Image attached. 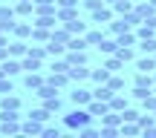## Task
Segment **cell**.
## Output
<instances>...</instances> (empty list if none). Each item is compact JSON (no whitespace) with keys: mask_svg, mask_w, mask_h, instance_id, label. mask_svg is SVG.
<instances>
[{"mask_svg":"<svg viewBox=\"0 0 156 138\" xmlns=\"http://www.w3.org/2000/svg\"><path fill=\"white\" fill-rule=\"evenodd\" d=\"M136 69L139 72H156V58H142V61H136Z\"/></svg>","mask_w":156,"mask_h":138,"instance_id":"5bb4252c","label":"cell"},{"mask_svg":"<svg viewBox=\"0 0 156 138\" xmlns=\"http://www.w3.org/2000/svg\"><path fill=\"white\" fill-rule=\"evenodd\" d=\"M90 109H75V112H69L67 118H64V124H67L69 130H81V127H87L90 124Z\"/></svg>","mask_w":156,"mask_h":138,"instance_id":"6da1fadb","label":"cell"},{"mask_svg":"<svg viewBox=\"0 0 156 138\" xmlns=\"http://www.w3.org/2000/svg\"><path fill=\"white\" fill-rule=\"evenodd\" d=\"M122 121H139V112L127 106V109H122Z\"/></svg>","mask_w":156,"mask_h":138,"instance_id":"836d02e7","label":"cell"},{"mask_svg":"<svg viewBox=\"0 0 156 138\" xmlns=\"http://www.w3.org/2000/svg\"><path fill=\"white\" fill-rule=\"evenodd\" d=\"M44 106L49 112H61V98L58 95H52V98H44Z\"/></svg>","mask_w":156,"mask_h":138,"instance_id":"cb8c5ba5","label":"cell"},{"mask_svg":"<svg viewBox=\"0 0 156 138\" xmlns=\"http://www.w3.org/2000/svg\"><path fill=\"white\" fill-rule=\"evenodd\" d=\"M145 109H147V112H156V92L145 98Z\"/></svg>","mask_w":156,"mask_h":138,"instance_id":"8d00e7d4","label":"cell"},{"mask_svg":"<svg viewBox=\"0 0 156 138\" xmlns=\"http://www.w3.org/2000/svg\"><path fill=\"white\" fill-rule=\"evenodd\" d=\"M110 17H113V12H110V9H104V6H98V9L93 12V23H107Z\"/></svg>","mask_w":156,"mask_h":138,"instance_id":"7c38bea8","label":"cell"},{"mask_svg":"<svg viewBox=\"0 0 156 138\" xmlns=\"http://www.w3.org/2000/svg\"><path fill=\"white\" fill-rule=\"evenodd\" d=\"M90 78V69H87V63H78V66H69V81H87Z\"/></svg>","mask_w":156,"mask_h":138,"instance_id":"5b68a950","label":"cell"},{"mask_svg":"<svg viewBox=\"0 0 156 138\" xmlns=\"http://www.w3.org/2000/svg\"><path fill=\"white\" fill-rule=\"evenodd\" d=\"M20 133H32V135H38V133H44V127H41V121L29 118V121H26V124L20 127Z\"/></svg>","mask_w":156,"mask_h":138,"instance_id":"9a60e30c","label":"cell"},{"mask_svg":"<svg viewBox=\"0 0 156 138\" xmlns=\"http://www.w3.org/2000/svg\"><path fill=\"white\" fill-rule=\"evenodd\" d=\"M90 78H93L95 83H107V81H110V69H107V66H101V69H93V72H90Z\"/></svg>","mask_w":156,"mask_h":138,"instance_id":"4fadbf2b","label":"cell"},{"mask_svg":"<svg viewBox=\"0 0 156 138\" xmlns=\"http://www.w3.org/2000/svg\"><path fill=\"white\" fill-rule=\"evenodd\" d=\"M9 55H12V58H20V55H29V46L17 40V43H12V46H9Z\"/></svg>","mask_w":156,"mask_h":138,"instance_id":"ffe728a7","label":"cell"},{"mask_svg":"<svg viewBox=\"0 0 156 138\" xmlns=\"http://www.w3.org/2000/svg\"><path fill=\"white\" fill-rule=\"evenodd\" d=\"M23 69H26V72H38V69H41V58L26 55V58H23Z\"/></svg>","mask_w":156,"mask_h":138,"instance_id":"603a6c76","label":"cell"},{"mask_svg":"<svg viewBox=\"0 0 156 138\" xmlns=\"http://www.w3.org/2000/svg\"><path fill=\"white\" fill-rule=\"evenodd\" d=\"M153 78H151V72H139L136 75V86H142V89H153Z\"/></svg>","mask_w":156,"mask_h":138,"instance_id":"30bf717a","label":"cell"},{"mask_svg":"<svg viewBox=\"0 0 156 138\" xmlns=\"http://www.w3.org/2000/svg\"><path fill=\"white\" fill-rule=\"evenodd\" d=\"M101 3H104V0H84V6H87L90 12H95V9H98Z\"/></svg>","mask_w":156,"mask_h":138,"instance_id":"60d3db41","label":"cell"},{"mask_svg":"<svg viewBox=\"0 0 156 138\" xmlns=\"http://www.w3.org/2000/svg\"><path fill=\"white\" fill-rule=\"evenodd\" d=\"M153 81H156V75H153Z\"/></svg>","mask_w":156,"mask_h":138,"instance_id":"816d5d0a","label":"cell"},{"mask_svg":"<svg viewBox=\"0 0 156 138\" xmlns=\"http://www.w3.org/2000/svg\"><path fill=\"white\" fill-rule=\"evenodd\" d=\"M0 92H15V86H12L9 75H3V78H0Z\"/></svg>","mask_w":156,"mask_h":138,"instance_id":"d590c367","label":"cell"},{"mask_svg":"<svg viewBox=\"0 0 156 138\" xmlns=\"http://www.w3.org/2000/svg\"><path fill=\"white\" fill-rule=\"evenodd\" d=\"M116 55L122 58L124 63H127V61H133V49H130V46H119V49H116Z\"/></svg>","mask_w":156,"mask_h":138,"instance_id":"f1b7e54d","label":"cell"},{"mask_svg":"<svg viewBox=\"0 0 156 138\" xmlns=\"http://www.w3.org/2000/svg\"><path fill=\"white\" fill-rule=\"evenodd\" d=\"M64 29H67L69 35H87V23H81L75 17V20H69V23H64Z\"/></svg>","mask_w":156,"mask_h":138,"instance_id":"ba28073f","label":"cell"},{"mask_svg":"<svg viewBox=\"0 0 156 138\" xmlns=\"http://www.w3.org/2000/svg\"><path fill=\"white\" fill-rule=\"evenodd\" d=\"M12 17H15V12H12V9H6V6H0V23H15Z\"/></svg>","mask_w":156,"mask_h":138,"instance_id":"d6a6232c","label":"cell"},{"mask_svg":"<svg viewBox=\"0 0 156 138\" xmlns=\"http://www.w3.org/2000/svg\"><path fill=\"white\" fill-rule=\"evenodd\" d=\"M23 83H26V89H41V86H44V78H41L38 72H29Z\"/></svg>","mask_w":156,"mask_h":138,"instance_id":"8fae6325","label":"cell"},{"mask_svg":"<svg viewBox=\"0 0 156 138\" xmlns=\"http://www.w3.org/2000/svg\"><path fill=\"white\" fill-rule=\"evenodd\" d=\"M69 98H73V104H75V106H87L90 101H93V92H90V89H75Z\"/></svg>","mask_w":156,"mask_h":138,"instance_id":"277c9868","label":"cell"},{"mask_svg":"<svg viewBox=\"0 0 156 138\" xmlns=\"http://www.w3.org/2000/svg\"><path fill=\"white\" fill-rule=\"evenodd\" d=\"M87 109H90V115L93 118H104L107 112H110V101H98V98H93L87 104Z\"/></svg>","mask_w":156,"mask_h":138,"instance_id":"7a4b0ae2","label":"cell"},{"mask_svg":"<svg viewBox=\"0 0 156 138\" xmlns=\"http://www.w3.org/2000/svg\"><path fill=\"white\" fill-rule=\"evenodd\" d=\"M136 40H139V35H130V32H124V35H119V46H133Z\"/></svg>","mask_w":156,"mask_h":138,"instance_id":"4316f807","label":"cell"},{"mask_svg":"<svg viewBox=\"0 0 156 138\" xmlns=\"http://www.w3.org/2000/svg\"><path fill=\"white\" fill-rule=\"evenodd\" d=\"M29 55H32V58H44L46 49H44V46H29Z\"/></svg>","mask_w":156,"mask_h":138,"instance_id":"f35d334b","label":"cell"},{"mask_svg":"<svg viewBox=\"0 0 156 138\" xmlns=\"http://www.w3.org/2000/svg\"><path fill=\"white\" fill-rule=\"evenodd\" d=\"M52 72H69V63L67 61H55L52 63Z\"/></svg>","mask_w":156,"mask_h":138,"instance_id":"74e56055","label":"cell"},{"mask_svg":"<svg viewBox=\"0 0 156 138\" xmlns=\"http://www.w3.org/2000/svg\"><path fill=\"white\" fill-rule=\"evenodd\" d=\"M153 92H156V86H153Z\"/></svg>","mask_w":156,"mask_h":138,"instance_id":"f907efd6","label":"cell"},{"mask_svg":"<svg viewBox=\"0 0 156 138\" xmlns=\"http://www.w3.org/2000/svg\"><path fill=\"white\" fill-rule=\"evenodd\" d=\"M133 12L142 17V20H147V17H153V15H156V6H153V3H136V9H133Z\"/></svg>","mask_w":156,"mask_h":138,"instance_id":"8992f818","label":"cell"},{"mask_svg":"<svg viewBox=\"0 0 156 138\" xmlns=\"http://www.w3.org/2000/svg\"><path fill=\"white\" fill-rule=\"evenodd\" d=\"M0 133H20V127H17V121H3L0 124Z\"/></svg>","mask_w":156,"mask_h":138,"instance_id":"1f68e13d","label":"cell"},{"mask_svg":"<svg viewBox=\"0 0 156 138\" xmlns=\"http://www.w3.org/2000/svg\"><path fill=\"white\" fill-rule=\"evenodd\" d=\"M84 38H87V43H90V46H98L101 40H104V35H101V32H95V29H93V32H87Z\"/></svg>","mask_w":156,"mask_h":138,"instance_id":"83f0119b","label":"cell"},{"mask_svg":"<svg viewBox=\"0 0 156 138\" xmlns=\"http://www.w3.org/2000/svg\"><path fill=\"white\" fill-rule=\"evenodd\" d=\"M58 133H61L58 127H55V130H52V127H49V130H44V135H49V138H58Z\"/></svg>","mask_w":156,"mask_h":138,"instance_id":"7bdbcfd3","label":"cell"},{"mask_svg":"<svg viewBox=\"0 0 156 138\" xmlns=\"http://www.w3.org/2000/svg\"><path fill=\"white\" fill-rule=\"evenodd\" d=\"M151 3H153V6H156V0H151Z\"/></svg>","mask_w":156,"mask_h":138,"instance_id":"681fc988","label":"cell"},{"mask_svg":"<svg viewBox=\"0 0 156 138\" xmlns=\"http://www.w3.org/2000/svg\"><path fill=\"white\" fill-rule=\"evenodd\" d=\"M75 17H78L75 6H69V9H61V12H58V20H61V23H69V20H75Z\"/></svg>","mask_w":156,"mask_h":138,"instance_id":"44dd1931","label":"cell"},{"mask_svg":"<svg viewBox=\"0 0 156 138\" xmlns=\"http://www.w3.org/2000/svg\"><path fill=\"white\" fill-rule=\"evenodd\" d=\"M49 3H58V0H35V6H49Z\"/></svg>","mask_w":156,"mask_h":138,"instance_id":"ee69618b","label":"cell"},{"mask_svg":"<svg viewBox=\"0 0 156 138\" xmlns=\"http://www.w3.org/2000/svg\"><path fill=\"white\" fill-rule=\"evenodd\" d=\"M49 83H52V86H67V83H69V72H52Z\"/></svg>","mask_w":156,"mask_h":138,"instance_id":"9c48e42d","label":"cell"},{"mask_svg":"<svg viewBox=\"0 0 156 138\" xmlns=\"http://www.w3.org/2000/svg\"><path fill=\"white\" fill-rule=\"evenodd\" d=\"M107 83H110V86L116 89V92H119V89H124V81H122V78H110Z\"/></svg>","mask_w":156,"mask_h":138,"instance_id":"ab89813d","label":"cell"},{"mask_svg":"<svg viewBox=\"0 0 156 138\" xmlns=\"http://www.w3.org/2000/svg\"><path fill=\"white\" fill-rule=\"evenodd\" d=\"M0 35H3V26H0Z\"/></svg>","mask_w":156,"mask_h":138,"instance_id":"c3c4849f","label":"cell"},{"mask_svg":"<svg viewBox=\"0 0 156 138\" xmlns=\"http://www.w3.org/2000/svg\"><path fill=\"white\" fill-rule=\"evenodd\" d=\"M153 32H156V26H151V23L147 20H142V26H139V40H145V38H153Z\"/></svg>","mask_w":156,"mask_h":138,"instance_id":"7402d4cb","label":"cell"},{"mask_svg":"<svg viewBox=\"0 0 156 138\" xmlns=\"http://www.w3.org/2000/svg\"><path fill=\"white\" fill-rule=\"evenodd\" d=\"M0 66H3V72H6L9 78H15L17 72L23 69V63H17V61H12V58H6V61H0Z\"/></svg>","mask_w":156,"mask_h":138,"instance_id":"52a82bcc","label":"cell"},{"mask_svg":"<svg viewBox=\"0 0 156 138\" xmlns=\"http://www.w3.org/2000/svg\"><path fill=\"white\" fill-rule=\"evenodd\" d=\"M145 133H147V135H151V138H156V127H147V130H145Z\"/></svg>","mask_w":156,"mask_h":138,"instance_id":"f6af8a7d","label":"cell"},{"mask_svg":"<svg viewBox=\"0 0 156 138\" xmlns=\"http://www.w3.org/2000/svg\"><path fill=\"white\" fill-rule=\"evenodd\" d=\"M17 106H20V101H17L15 95H6L3 98V109H17Z\"/></svg>","mask_w":156,"mask_h":138,"instance_id":"4dcf8cb0","label":"cell"},{"mask_svg":"<svg viewBox=\"0 0 156 138\" xmlns=\"http://www.w3.org/2000/svg\"><path fill=\"white\" fill-rule=\"evenodd\" d=\"M153 58H156V55H153Z\"/></svg>","mask_w":156,"mask_h":138,"instance_id":"f5cc1de1","label":"cell"},{"mask_svg":"<svg viewBox=\"0 0 156 138\" xmlns=\"http://www.w3.org/2000/svg\"><path fill=\"white\" fill-rule=\"evenodd\" d=\"M113 95H116V89H113L110 83H98V86L93 89V98H98V101H110Z\"/></svg>","mask_w":156,"mask_h":138,"instance_id":"3957f363","label":"cell"},{"mask_svg":"<svg viewBox=\"0 0 156 138\" xmlns=\"http://www.w3.org/2000/svg\"><path fill=\"white\" fill-rule=\"evenodd\" d=\"M104 3H116V0H104Z\"/></svg>","mask_w":156,"mask_h":138,"instance_id":"7dc6e473","label":"cell"},{"mask_svg":"<svg viewBox=\"0 0 156 138\" xmlns=\"http://www.w3.org/2000/svg\"><path fill=\"white\" fill-rule=\"evenodd\" d=\"M153 121H156V115H139V127H142V130L153 127Z\"/></svg>","mask_w":156,"mask_h":138,"instance_id":"e575fe53","label":"cell"},{"mask_svg":"<svg viewBox=\"0 0 156 138\" xmlns=\"http://www.w3.org/2000/svg\"><path fill=\"white\" fill-rule=\"evenodd\" d=\"M15 35H17V38H29V35H32V26H26V23H15Z\"/></svg>","mask_w":156,"mask_h":138,"instance_id":"f546056e","label":"cell"},{"mask_svg":"<svg viewBox=\"0 0 156 138\" xmlns=\"http://www.w3.org/2000/svg\"><path fill=\"white\" fill-rule=\"evenodd\" d=\"M110 109H116V112L127 109V98H124V95H113L110 98Z\"/></svg>","mask_w":156,"mask_h":138,"instance_id":"d6986e66","label":"cell"},{"mask_svg":"<svg viewBox=\"0 0 156 138\" xmlns=\"http://www.w3.org/2000/svg\"><path fill=\"white\" fill-rule=\"evenodd\" d=\"M98 49H101V52H107V55H116L119 40H101V43H98Z\"/></svg>","mask_w":156,"mask_h":138,"instance_id":"d4e9b609","label":"cell"},{"mask_svg":"<svg viewBox=\"0 0 156 138\" xmlns=\"http://www.w3.org/2000/svg\"><path fill=\"white\" fill-rule=\"evenodd\" d=\"M104 66L110 69V72H119V69L124 66V61H122V58H119V55H113V58H107V63H104Z\"/></svg>","mask_w":156,"mask_h":138,"instance_id":"484cf974","label":"cell"},{"mask_svg":"<svg viewBox=\"0 0 156 138\" xmlns=\"http://www.w3.org/2000/svg\"><path fill=\"white\" fill-rule=\"evenodd\" d=\"M46 52L49 55H67V46L58 43V40H46Z\"/></svg>","mask_w":156,"mask_h":138,"instance_id":"e0dca14e","label":"cell"},{"mask_svg":"<svg viewBox=\"0 0 156 138\" xmlns=\"http://www.w3.org/2000/svg\"><path fill=\"white\" fill-rule=\"evenodd\" d=\"M113 9H116L119 15H127V12H133L136 6H133V0H116V3H113Z\"/></svg>","mask_w":156,"mask_h":138,"instance_id":"ac0fdd59","label":"cell"},{"mask_svg":"<svg viewBox=\"0 0 156 138\" xmlns=\"http://www.w3.org/2000/svg\"><path fill=\"white\" fill-rule=\"evenodd\" d=\"M139 49L145 52V55H156V38H145V40H139Z\"/></svg>","mask_w":156,"mask_h":138,"instance_id":"2e32d148","label":"cell"},{"mask_svg":"<svg viewBox=\"0 0 156 138\" xmlns=\"http://www.w3.org/2000/svg\"><path fill=\"white\" fill-rule=\"evenodd\" d=\"M3 75H6V72H3V66H0V78H3Z\"/></svg>","mask_w":156,"mask_h":138,"instance_id":"bcb514c9","label":"cell"},{"mask_svg":"<svg viewBox=\"0 0 156 138\" xmlns=\"http://www.w3.org/2000/svg\"><path fill=\"white\" fill-rule=\"evenodd\" d=\"M58 6L61 9H69V6H78V0H58Z\"/></svg>","mask_w":156,"mask_h":138,"instance_id":"b9f144b4","label":"cell"}]
</instances>
